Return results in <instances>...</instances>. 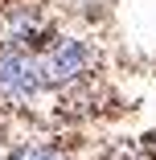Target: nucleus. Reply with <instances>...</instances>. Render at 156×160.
<instances>
[{
  "instance_id": "obj_4",
  "label": "nucleus",
  "mask_w": 156,
  "mask_h": 160,
  "mask_svg": "<svg viewBox=\"0 0 156 160\" xmlns=\"http://www.w3.org/2000/svg\"><path fill=\"white\" fill-rule=\"evenodd\" d=\"M107 160H148V156H144V152H140L136 144H123V148H115V152H111Z\"/></svg>"
},
{
  "instance_id": "obj_2",
  "label": "nucleus",
  "mask_w": 156,
  "mask_h": 160,
  "mask_svg": "<svg viewBox=\"0 0 156 160\" xmlns=\"http://www.w3.org/2000/svg\"><path fill=\"white\" fill-rule=\"evenodd\" d=\"M41 74L37 53L0 41V115H21L41 99Z\"/></svg>"
},
{
  "instance_id": "obj_3",
  "label": "nucleus",
  "mask_w": 156,
  "mask_h": 160,
  "mask_svg": "<svg viewBox=\"0 0 156 160\" xmlns=\"http://www.w3.org/2000/svg\"><path fill=\"white\" fill-rule=\"evenodd\" d=\"M13 160H70V156L62 152L58 144H49V140H33V144L13 148Z\"/></svg>"
},
{
  "instance_id": "obj_1",
  "label": "nucleus",
  "mask_w": 156,
  "mask_h": 160,
  "mask_svg": "<svg viewBox=\"0 0 156 160\" xmlns=\"http://www.w3.org/2000/svg\"><path fill=\"white\" fill-rule=\"evenodd\" d=\"M37 74H41L45 90L62 94V103H70L74 94L95 86L99 45L86 37H53L45 49H37Z\"/></svg>"
}]
</instances>
